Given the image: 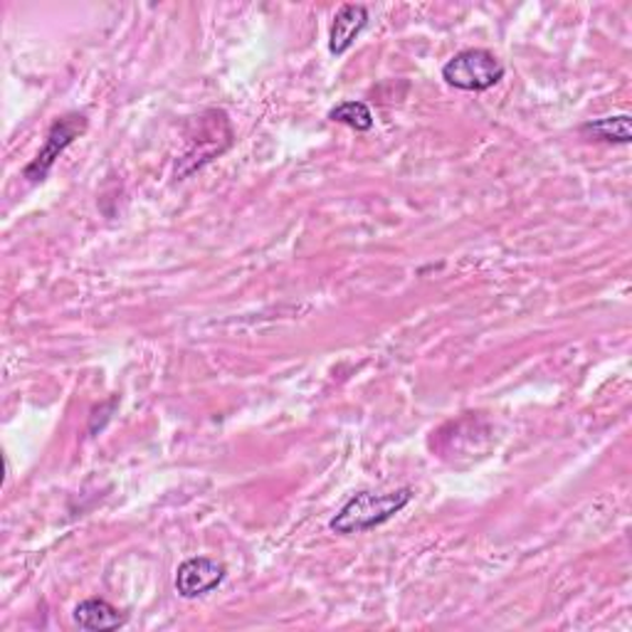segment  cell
Segmentation results:
<instances>
[{"label": "cell", "mask_w": 632, "mask_h": 632, "mask_svg": "<svg viewBox=\"0 0 632 632\" xmlns=\"http://www.w3.org/2000/svg\"><path fill=\"white\" fill-rule=\"evenodd\" d=\"M443 79L462 91H487L504 79V65L489 50L470 47L447 59Z\"/></svg>", "instance_id": "2"}, {"label": "cell", "mask_w": 632, "mask_h": 632, "mask_svg": "<svg viewBox=\"0 0 632 632\" xmlns=\"http://www.w3.org/2000/svg\"><path fill=\"white\" fill-rule=\"evenodd\" d=\"M228 570L222 564L206 556L183 560L176 570V590L181 598H198L216 590L226 580Z\"/></svg>", "instance_id": "4"}, {"label": "cell", "mask_w": 632, "mask_h": 632, "mask_svg": "<svg viewBox=\"0 0 632 632\" xmlns=\"http://www.w3.org/2000/svg\"><path fill=\"white\" fill-rule=\"evenodd\" d=\"M331 121L349 127L353 131H371L373 129V111L366 101H341L339 107L329 111Z\"/></svg>", "instance_id": "8"}, {"label": "cell", "mask_w": 632, "mask_h": 632, "mask_svg": "<svg viewBox=\"0 0 632 632\" xmlns=\"http://www.w3.org/2000/svg\"><path fill=\"white\" fill-rule=\"evenodd\" d=\"M369 25V8L366 6H341L334 15L329 33V53L344 55Z\"/></svg>", "instance_id": "5"}, {"label": "cell", "mask_w": 632, "mask_h": 632, "mask_svg": "<svg viewBox=\"0 0 632 632\" xmlns=\"http://www.w3.org/2000/svg\"><path fill=\"white\" fill-rule=\"evenodd\" d=\"M85 129H87V119L81 117V115H67L63 119H57L53 129L47 131V139H45V146L37 151V156L33 163H28V166L23 168V176L28 181H43L50 168L55 166V161L59 159V154L73 144V141L79 137V134H85Z\"/></svg>", "instance_id": "3"}, {"label": "cell", "mask_w": 632, "mask_h": 632, "mask_svg": "<svg viewBox=\"0 0 632 632\" xmlns=\"http://www.w3.org/2000/svg\"><path fill=\"white\" fill-rule=\"evenodd\" d=\"M580 134L593 137L596 141H606V144H630V117L620 115L588 121V124L580 127Z\"/></svg>", "instance_id": "7"}, {"label": "cell", "mask_w": 632, "mask_h": 632, "mask_svg": "<svg viewBox=\"0 0 632 632\" xmlns=\"http://www.w3.org/2000/svg\"><path fill=\"white\" fill-rule=\"evenodd\" d=\"M75 623L81 630L89 632H109V630H119L129 623V615L121 613L119 608H115L105 598H87L75 608Z\"/></svg>", "instance_id": "6"}, {"label": "cell", "mask_w": 632, "mask_h": 632, "mask_svg": "<svg viewBox=\"0 0 632 632\" xmlns=\"http://www.w3.org/2000/svg\"><path fill=\"white\" fill-rule=\"evenodd\" d=\"M411 499L413 489L407 487L389 494L359 492L341 506V512L331 519L329 526L334 534L341 536L371 532V529L391 522L397 512H403V509L411 504Z\"/></svg>", "instance_id": "1"}]
</instances>
